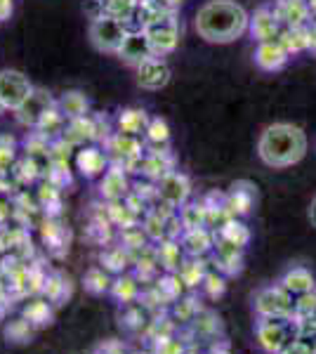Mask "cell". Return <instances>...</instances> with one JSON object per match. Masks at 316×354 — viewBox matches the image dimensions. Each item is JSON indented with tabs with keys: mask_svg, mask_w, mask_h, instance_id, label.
Listing matches in <instances>:
<instances>
[{
	"mask_svg": "<svg viewBox=\"0 0 316 354\" xmlns=\"http://www.w3.org/2000/svg\"><path fill=\"white\" fill-rule=\"evenodd\" d=\"M250 12L236 0H205L196 10V28L198 38L212 45H227L248 33Z\"/></svg>",
	"mask_w": 316,
	"mask_h": 354,
	"instance_id": "1",
	"label": "cell"
},
{
	"mask_svg": "<svg viewBox=\"0 0 316 354\" xmlns=\"http://www.w3.org/2000/svg\"><path fill=\"white\" fill-rule=\"evenodd\" d=\"M307 153V135L295 123H272L257 140V156L269 168H290Z\"/></svg>",
	"mask_w": 316,
	"mask_h": 354,
	"instance_id": "2",
	"label": "cell"
},
{
	"mask_svg": "<svg viewBox=\"0 0 316 354\" xmlns=\"http://www.w3.org/2000/svg\"><path fill=\"white\" fill-rule=\"evenodd\" d=\"M297 330H300V324L295 317H257L255 342L262 352L279 354L297 338Z\"/></svg>",
	"mask_w": 316,
	"mask_h": 354,
	"instance_id": "3",
	"label": "cell"
},
{
	"mask_svg": "<svg viewBox=\"0 0 316 354\" xmlns=\"http://www.w3.org/2000/svg\"><path fill=\"white\" fill-rule=\"evenodd\" d=\"M104 149L111 158V163L123 165L128 173H142V161H145V142L137 135H125L113 130L111 135L106 137Z\"/></svg>",
	"mask_w": 316,
	"mask_h": 354,
	"instance_id": "4",
	"label": "cell"
},
{
	"mask_svg": "<svg viewBox=\"0 0 316 354\" xmlns=\"http://www.w3.org/2000/svg\"><path fill=\"white\" fill-rule=\"evenodd\" d=\"M130 28L132 26L125 24V21L113 19V17L100 12L93 17V21H90L88 36H90V43H93L95 50L109 53V55H118L120 45H123Z\"/></svg>",
	"mask_w": 316,
	"mask_h": 354,
	"instance_id": "5",
	"label": "cell"
},
{
	"mask_svg": "<svg viewBox=\"0 0 316 354\" xmlns=\"http://www.w3.org/2000/svg\"><path fill=\"white\" fill-rule=\"evenodd\" d=\"M252 310L257 317H295V295L281 283L262 286L252 295Z\"/></svg>",
	"mask_w": 316,
	"mask_h": 354,
	"instance_id": "6",
	"label": "cell"
},
{
	"mask_svg": "<svg viewBox=\"0 0 316 354\" xmlns=\"http://www.w3.org/2000/svg\"><path fill=\"white\" fill-rule=\"evenodd\" d=\"M145 33L149 38V45H151V53L158 57H168L177 50L182 38V28H180V19H177V12H172L163 19L154 21V24L145 26Z\"/></svg>",
	"mask_w": 316,
	"mask_h": 354,
	"instance_id": "7",
	"label": "cell"
},
{
	"mask_svg": "<svg viewBox=\"0 0 316 354\" xmlns=\"http://www.w3.org/2000/svg\"><path fill=\"white\" fill-rule=\"evenodd\" d=\"M36 85L19 68H0V102L8 111H17L33 95Z\"/></svg>",
	"mask_w": 316,
	"mask_h": 354,
	"instance_id": "8",
	"label": "cell"
},
{
	"mask_svg": "<svg viewBox=\"0 0 316 354\" xmlns=\"http://www.w3.org/2000/svg\"><path fill=\"white\" fill-rule=\"evenodd\" d=\"M135 71H137V85H140L142 90H149V93L163 90L165 85L170 83V76H172L165 57H158V55L147 57L140 66H135Z\"/></svg>",
	"mask_w": 316,
	"mask_h": 354,
	"instance_id": "9",
	"label": "cell"
},
{
	"mask_svg": "<svg viewBox=\"0 0 316 354\" xmlns=\"http://www.w3.org/2000/svg\"><path fill=\"white\" fill-rule=\"evenodd\" d=\"M158 185V201L172 205L175 210H180L182 205L192 201V180L180 173V170H172L163 177Z\"/></svg>",
	"mask_w": 316,
	"mask_h": 354,
	"instance_id": "10",
	"label": "cell"
},
{
	"mask_svg": "<svg viewBox=\"0 0 316 354\" xmlns=\"http://www.w3.org/2000/svg\"><path fill=\"white\" fill-rule=\"evenodd\" d=\"M55 104H57V100L48 93V90L36 88V90H33V95L28 97L24 104H21L19 109L15 111V118H17V123H19V125H24V128L33 130L40 123V118H43L45 113L53 109Z\"/></svg>",
	"mask_w": 316,
	"mask_h": 354,
	"instance_id": "11",
	"label": "cell"
},
{
	"mask_svg": "<svg viewBox=\"0 0 316 354\" xmlns=\"http://www.w3.org/2000/svg\"><path fill=\"white\" fill-rule=\"evenodd\" d=\"M109 165H111V158H109L104 147H100V145L78 147L76 170L85 180H97V177H102L109 170Z\"/></svg>",
	"mask_w": 316,
	"mask_h": 354,
	"instance_id": "12",
	"label": "cell"
},
{
	"mask_svg": "<svg viewBox=\"0 0 316 354\" xmlns=\"http://www.w3.org/2000/svg\"><path fill=\"white\" fill-rule=\"evenodd\" d=\"M257 203V187L248 180H236L227 189V210L232 218H245Z\"/></svg>",
	"mask_w": 316,
	"mask_h": 354,
	"instance_id": "13",
	"label": "cell"
},
{
	"mask_svg": "<svg viewBox=\"0 0 316 354\" xmlns=\"http://www.w3.org/2000/svg\"><path fill=\"white\" fill-rule=\"evenodd\" d=\"M281 21L274 15L272 5H264V8H257L255 12H250V26L248 33L252 36L255 43H264V41H277L281 36Z\"/></svg>",
	"mask_w": 316,
	"mask_h": 354,
	"instance_id": "14",
	"label": "cell"
},
{
	"mask_svg": "<svg viewBox=\"0 0 316 354\" xmlns=\"http://www.w3.org/2000/svg\"><path fill=\"white\" fill-rule=\"evenodd\" d=\"M151 45H149V38L145 33V28H137L132 26L128 31V36H125L123 45H120L118 50V59L125 62L128 66H140L142 62L147 59V57H151Z\"/></svg>",
	"mask_w": 316,
	"mask_h": 354,
	"instance_id": "15",
	"label": "cell"
},
{
	"mask_svg": "<svg viewBox=\"0 0 316 354\" xmlns=\"http://www.w3.org/2000/svg\"><path fill=\"white\" fill-rule=\"evenodd\" d=\"M132 192V182L128 177V170L123 165L111 163L109 170L100 177V194L106 201H123Z\"/></svg>",
	"mask_w": 316,
	"mask_h": 354,
	"instance_id": "16",
	"label": "cell"
},
{
	"mask_svg": "<svg viewBox=\"0 0 316 354\" xmlns=\"http://www.w3.org/2000/svg\"><path fill=\"white\" fill-rule=\"evenodd\" d=\"M175 170V156L170 147H147L145 161H142V175L151 182H160L165 175Z\"/></svg>",
	"mask_w": 316,
	"mask_h": 354,
	"instance_id": "17",
	"label": "cell"
},
{
	"mask_svg": "<svg viewBox=\"0 0 316 354\" xmlns=\"http://www.w3.org/2000/svg\"><path fill=\"white\" fill-rule=\"evenodd\" d=\"M210 265H212V270L222 272L224 277L241 274V270H243V248L217 239L215 250L210 253Z\"/></svg>",
	"mask_w": 316,
	"mask_h": 354,
	"instance_id": "18",
	"label": "cell"
},
{
	"mask_svg": "<svg viewBox=\"0 0 316 354\" xmlns=\"http://www.w3.org/2000/svg\"><path fill=\"white\" fill-rule=\"evenodd\" d=\"M252 62H255L257 68H262V71H281V68L290 62V55L277 38V41L257 43L255 53H252Z\"/></svg>",
	"mask_w": 316,
	"mask_h": 354,
	"instance_id": "19",
	"label": "cell"
},
{
	"mask_svg": "<svg viewBox=\"0 0 316 354\" xmlns=\"http://www.w3.org/2000/svg\"><path fill=\"white\" fill-rule=\"evenodd\" d=\"M272 10L281 26H304L312 19V8L307 0H274Z\"/></svg>",
	"mask_w": 316,
	"mask_h": 354,
	"instance_id": "20",
	"label": "cell"
},
{
	"mask_svg": "<svg viewBox=\"0 0 316 354\" xmlns=\"http://www.w3.org/2000/svg\"><path fill=\"white\" fill-rule=\"evenodd\" d=\"M215 232L208 230V227H201V230H189L182 234L180 243L185 248L187 258H208V255L215 250Z\"/></svg>",
	"mask_w": 316,
	"mask_h": 354,
	"instance_id": "21",
	"label": "cell"
},
{
	"mask_svg": "<svg viewBox=\"0 0 316 354\" xmlns=\"http://www.w3.org/2000/svg\"><path fill=\"white\" fill-rule=\"evenodd\" d=\"M149 121H151V116L145 109H140V106H125V109H118L116 118H113V128L125 135L145 137Z\"/></svg>",
	"mask_w": 316,
	"mask_h": 354,
	"instance_id": "22",
	"label": "cell"
},
{
	"mask_svg": "<svg viewBox=\"0 0 316 354\" xmlns=\"http://www.w3.org/2000/svg\"><path fill=\"white\" fill-rule=\"evenodd\" d=\"M279 283L286 290H288L290 295H295V298H297V295H304V293H309V290L316 288L314 274L309 272L304 265H292V267H288V270L281 274Z\"/></svg>",
	"mask_w": 316,
	"mask_h": 354,
	"instance_id": "23",
	"label": "cell"
},
{
	"mask_svg": "<svg viewBox=\"0 0 316 354\" xmlns=\"http://www.w3.org/2000/svg\"><path fill=\"white\" fill-rule=\"evenodd\" d=\"M57 106H59V111L66 116V121L88 116L90 113V100L85 97V93H80V90H66V93H62L59 100H57Z\"/></svg>",
	"mask_w": 316,
	"mask_h": 354,
	"instance_id": "24",
	"label": "cell"
},
{
	"mask_svg": "<svg viewBox=\"0 0 316 354\" xmlns=\"http://www.w3.org/2000/svg\"><path fill=\"white\" fill-rule=\"evenodd\" d=\"M279 43L288 50L290 57L309 53V28H307V24L304 26H284L281 28Z\"/></svg>",
	"mask_w": 316,
	"mask_h": 354,
	"instance_id": "25",
	"label": "cell"
},
{
	"mask_svg": "<svg viewBox=\"0 0 316 354\" xmlns=\"http://www.w3.org/2000/svg\"><path fill=\"white\" fill-rule=\"evenodd\" d=\"M156 258L158 267H163L165 272H180V267L187 260V253L180 241H158Z\"/></svg>",
	"mask_w": 316,
	"mask_h": 354,
	"instance_id": "26",
	"label": "cell"
},
{
	"mask_svg": "<svg viewBox=\"0 0 316 354\" xmlns=\"http://www.w3.org/2000/svg\"><path fill=\"white\" fill-rule=\"evenodd\" d=\"M215 236L232 245H239V248H245L250 243V230L241 218H232L220 232H215Z\"/></svg>",
	"mask_w": 316,
	"mask_h": 354,
	"instance_id": "27",
	"label": "cell"
},
{
	"mask_svg": "<svg viewBox=\"0 0 316 354\" xmlns=\"http://www.w3.org/2000/svg\"><path fill=\"white\" fill-rule=\"evenodd\" d=\"M95 3L100 5V12H104L109 17H113V19H120L132 26L137 0H95Z\"/></svg>",
	"mask_w": 316,
	"mask_h": 354,
	"instance_id": "28",
	"label": "cell"
},
{
	"mask_svg": "<svg viewBox=\"0 0 316 354\" xmlns=\"http://www.w3.org/2000/svg\"><path fill=\"white\" fill-rule=\"evenodd\" d=\"M177 213H180V220H182L185 232L201 230V227H205V220H208V208H205L203 201H189V203L182 205Z\"/></svg>",
	"mask_w": 316,
	"mask_h": 354,
	"instance_id": "29",
	"label": "cell"
},
{
	"mask_svg": "<svg viewBox=\"0 0 316 354\" xmlns=\"http://www.w3.org/2000/svg\"><path fill=\"white\" fill-rule=\"evenodd\" d=\"M180 279L185 281L187 288H198L203 283L205 274H208V265H205V258H187L185 265L180 267Z\"/></svg>",
	"mask_w": 316,
	"mask_h": 354,
	"instance_id": "30",
	"label": "cell"
},
{
	"mask_svg": "<svg viewBox=\"0 0 316 354\" xmlns=\"http://www.w3.org/2000/svg\"><path fill=\"white\" fill-rule=\"evenodd\" d=\"M145 140L147 147H168L170 145V125L165 118L151 116L147 130H145Z\"/></svg>",
	"mask_w": 316,
	"mask_h": 354,
	"instance_id": "31",
	"label": "cell"
},
{
	"mask_svg": "<svg viewBox=\"0 0 316 354\" xmlns=\"http://www.w3.org/2000/svg\"><path fill=\"white\" fill-rule=\"evenodd\" d=\"M17 140L12 135H0V175L10 173L17 165Z\"/></svg>",
	"mask_w": 316,
	"mask_h": 354,
	"instance_id": "32",
	"label": "cell"
},
{
	"mask_svg": "<svg viewBox=\"0 0 316 354\" xmlns=\"http://www.w3.org/2000/svg\"><path fill=\"white\" fill-rule=\"evenodd\" d=\"M111 293H113V298L120 302H130L140 295V283H137L135 277H118L116 281L111 283Z\"/></svg>",
	"mask_w": 316,
	"mask_h": 354,
	"instance_id": "33",
	"label": "cell"
},
{
	"mask_svg": "<svg viewBox=\"0 0 316 354\" xmlns=\"http://www.w3.org/2000/svg\"><path fill=\"white\" fill-rule=\"evenodd\" d=\"M201 290H203L205 295H208L210 300H217L224 295V290H227V277H224L222 272L217 270H208L205 274L203 283H201Z\"/></svg>",
	"mask_w": 316,
	"mask_h": 354,
	"instance_id": "34",
	"label": "cell"
},
{
	"mask_svg": "<svg viewBox=\"0 0 316 354\" xmlns=\"http://www.w3.org/2000/svg\"><path fill=\"white\" fill-rule=\"evenodd\" d=\"M130 262V253L125 245H118V248H106L104 253H102V265L106 267V270L111 272H123L125 265Z\"/></svg>",
	"mask_w": 316,
	"mask_h": 354,
	"instance_id": "35",
	"label": "cell"
},
{
	"mask_svg": "<svg viewBox=\"0 0 316 354\" xmlns=\"http://www.w3.org/2000/svg\"><path fill=\"white\" fill-rule=\"evenodd\" d=\"M109 288H111V279H109V274L104 270L95 267V270L85 274V290H90L93 295H102Z\"/></svg>",
	"mask_w": 316,
	"mask_h": 354,
	"instance_id": "36",
	"label": "cell"
},
{
	"mask_svg": "<svg viewBox=\"0 0 316 354\" xmlns=\"http://www.w3.org/2000/svg\"><path fill=\"white\" fill-rule=\"evenodd\" d=\"M26 319L28 322H33V324H45V322H50V307L45 305V302H31V305L26 307Z\"/></svg>",
	"mask_w": 316,
	"mask_h": 354,
	"instance_id": "37",
	"label": "cell"
},
{
	"mask_svg": "<svg viewBox=\"0 0 316 354\" xmlns=\"http://www.w3.org/2000/svg\"><path fill=\"white\" fill-rule=\"evenodd\" d=\"M297 338H300L304 345L312 350V354H316V326H314V324H300Z\"/></svg>",
	"mask_w": 316,
	"mask_h": 354,
	"instance_id": "38",
	"label": "cell"
},
{
	"mask_svg": "<svg viewBox=\"0 0 316 354\" xmlns=\"http://www.w3.org/2000/svg\"><path fill=\"white\" fill-rule=\"evenodd\" d=\"M279 354H312V350H309V347L304 345L300 338H295V340L290 342V345H286Z\"/></svg>",
	"mask_w": 316,
	"mask_h": 354,
	"instance_id": "39",
	"label": "cell"
},
{
	"mask_svg": "<svg viewBox=\"0 0 316 354\" xmlns=\"http://www.w3.org/2000/svg\"><path fill=\"white\" fill-rule=\"evenodd\" d=\"M15 12V0H0V21H8Z\"/></svg>",
	"mask_w": 316,
	"mask_h": 354,
	"instance_id": "40",
	"label": "cell"
},
{
	"mask_svg": "<svg viewBox=\"0 0 316 354\" xmlns=\"http://www.w3.org/2000/svg\"><path fill=\"white\" fill-rule=\"evenodd\" d=\"M307 28H309V53L316 55V24H312V21H309Z\"/></svg>",
	"mask_w": 316,
	"mask_h": 354,
	"instance_id": "41",
	"label": "cell"
},
{
	"mask_svg": "<svg viewBox=\"0 0 316 354\" xmlns=\"http://www.w3.org/2000/svg\"><path fill=\"white\" fill-rule=\"evenodd\" d=\"M309 222H312V227H316V196L312 198V205H309Z\"/></svg>",
	"mask_w": 316,
	"mask_h": 354,
	"instance_id": "42",
	"label": "cell"
},
{
	"mask_svg": "<svg viewBox=\"0 0 316 354\" xmlns=\"http://www.w3.org/2000/svg\"><path fill=\"white\" fill-rule=\"evenodd\" d=\"M163 3H165V5H168V8H172V10H180V8H182V5H185V3H187V0H163Z\"/></svg>",
	"mask_w": 316,
	"mask_h": 354,
	"instance_id": "43",
	"label": "cell"
},
{
	"mask_svg": "<svg viewBox=\"0 0 316 354\" xmlns=\"http://www.w3.org/2000/svg\"><path fill=\"white\" fill-rule=\"evenodd\" d=\"M304 324H314V326H316V307H314V312L309 314V319H307V322H304Z\"/></svg>",
	"mask_w": 316,
	"mask_h": 354,
	"instance_id": "44",
	"label": "cell"
},
{
	"mask_svg": "<svg viewBox=\"0 0 316 354\" xmlns=\"http://www.w3.org/2000/svg\"><path fill=\"white\" fill-rule=\"evenodd\" d=\"M307 5L312 8V12H316V0H307Z\"/></svg>",
	"mask_w": 316,
	"mask_h": 354,
	"instance_id": "45",
	"label": "cell"
},
{
	"mask_svg": "<svg viewBox=\"0 0 316 354\" xmlns=\"http://www.w3.org/2000/svg\"><path fill=\"white\" fill-rule=\"evenodd\" d=\"M5 111H8V109H5V104H3V102H0V116H3Z\"/></svg>",
	"mask_w": 316,
	"mask_h": 354,
	"instance_id": "46",
	"label": "cell"
}]
</instances>
